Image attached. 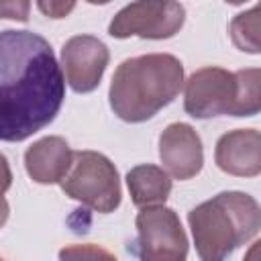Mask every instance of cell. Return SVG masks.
Returning a JSON list of instances; mask_svg holds the SVG:
<instances>
[{
    "mask_svg": "<svg viewBox=\"0 0 261 261\" xmlns=\"http://www.w3.org/2000/svg\"><path fill=\"white\" fill-rule=\"evenodd\" d=\"M110 61L108 47L94 35L69 37L61 47V69L69 88L77 94L94 92Z\"/></svg>",
    "mask_w": 261,
    "mask_h": 261,
    "instance_id": "obj_8",
    "label": "cell"
},
{
    "mask_svg": "<svg viewBox=\"0 0 261 261\" xmlns=\"http://www.w3.org/2000/svg\"><path fill=\"white\" fill-rule=\"evenodd\" d=\"M59 186L65 196L100 214L114 212L122 200L118 169L98 151H75L71 169Z\"/></svg>",
    "mask_w": 261,
    "mask_h": 261,
    "instance_id": "obj_4",
    "label": "cell"
},
{
    "mask_svg": "<svg viewBox=\"0 0 261 261\" xmlns=\"http://www.w3.org/2000/svg\"><path fill=\"white\" fill-rule=\"evenodd\" d=\"M196 253L202 261H224L234 249L261 230L259 202L239 190H228L188 212Z\"/></svg>",
    "mask_w": 261,
    "mask_h": 261,
    "instance_id": "obj_3",
    "label": "cell"
},
{
    "mask_svg": "<svg viewBox=\"0 0 261 261\" xmlns=\"http://www.w3.org/2000/svg\"><path fill=\"white\" fill-rule=\"evenodd\" d=\"M243 261H261V239H257L253 245H249Z\"/></svg>",
    "mask_w": 261,
    "mask_h": 261,
    "instance_id": "obj_17",
    "label": "cell"
},
{
    "mask_svg": "<svg viewBox=\"0 0 261 261\" xmlns=\"http://www.w3.org/2000/svg\"><path fill=\"white\" fill-rule=\"evenodd\" d=\"M234 100L237 77L224 67H200L184 84V110L194 118L232 114Z\"/></svg>",
    "mask_w": 261,
    "mask_h": 261,
    "instance_id": "obj_7",
    "label": "cell"
},
{
    "mask_svg": "<svg viewBox=\"0 0 261 261\" xmlns=\"http://www.w3.org/2000/svg\"><path fill=\"white\" fill-rule=\"evenodd\" d=\"M237 100L230 116H255L261 112V67H245L234 71Z\"/></svg>",
    "mask_w": 261,
    "mask_h": 261,
    "instance_id": "obj_14",
    "label": "cell"
},
{
    "mask_svg": "<svg viewBox=\"0 0 261 261\" xmlns=\"http://www.w3.org/2000/svg\"><path fill=\"white\" fill-rule=\"evenodd\" d=\"M232 45L251 55H261V2L232 16L228 24Z\"/></svg>",
    "mask_w": 261,
    "mask_h": 261,
    "instance_id": "obj_13",
    "label": "cell"
},
{
    "mask_svg": "<svg viewBox=\"0 0 261 261\" xmlns=\"http://www.w3.org/2000/svg\"><path fill=\"white\" fill-rule=\"evenodd\" d=\"M214 161L220 171L237 177L261 173V130L234 128L224 133L214 147Z\"/></svg>",
    "mask_w": 261,
    "mask_h": 261,
    "instance_id": "obj_10",
    "label": "cell"
},
{
    "mask_svg": "<svg viewBox=\"0 0 261 261\" xmlns=\"http://www.w3.org/2000/svg\"><path fill=\"white\" fill-rule=\"evenodd\" d=\"M39 6V10L41 12H45L47 16H51V18H63V16H67V12H71L73 8H75V4L73 2H39L37 4Z\"/></svg>",
    "mask_w": 261,
    "mask_h": 261,
    "instance_id": "obj_16",
    "label": "cell"
},
{
    "mask_svg": "<svg viewBox=\"0 0 261 261\" xmlns=\"http://www.w3.org/2000/svg\"><path fill=\"white\" fill-rule=\"evenodd\" d=\"M65 75L47 39L33 31L0 33V139L20 143L59 114Z\"/></svg>",
    "mask_w": 261,
    "mask_h": 261,
    "instance_id": "obj_1",
    "label": "cell"
},
{
    "mask_svg": "<svg viewBox=\"0 0 261 261\" xmlns=\"http://www.w3.org/2000/svg\"><path fill=\"white\" fill-rule=\"evenodd\" d=\"M184 65L171 53L128 57L112 73L108 102L124 122H145L181 92Z\"/></svg>",
    "mask_w": 261,
    "mask_h": 261,
    "instance_id": "obj_2",
    "label": "cell"
},
{
    "mask_svg": "<svg viewBox=\"0 0 261 261\" xmlns=\"http://www.w3.org/2000/svg\"><path fill=\"white\" fill-rule=\"evenodd\" d=\"M141 261H186L188 237L173 208H141L135 218Z\"/></svg>",
    "mask_w": 261,
    "mask_h": 261,
    "instance_id": "obj_5",
    "label": "cell"
},
{
    "mask_svg": "<svg viewBox=\"0 0 261 261\" xmlns=\"http://www.w3.org/2000/svg\"><path fill=\"white\" fill-rule=\"evenodd\" d=\"M126 188L137 208L165 206V200L171 194V175L159 165L141 163L128 169Z\"/></svg>",
    "mask_w": 261,
    "mask_h": 261,
    "instance_id": "obj_12",
    "label": "cell"
},
{
    "mask_svg": "<svg viewBox=\"0 0 261 261\" xmlns=\"http://www.w3.org/2000/svg\"><path fill=\"white\" fill-rule=\"evenodd\" d=\"M75 151H71L69 143L63 137L49 135L35 141L24 151V169L27 175L41 186L61 184L69 173Z\"/></svg>",
    "mask_w": 261,
    "mask_h": 261,
    "instance_id": "obj_11",
    "label": "cell"
},
{
    "mask_svg": "<svg viewBox=\"0 0 261 261\" xmlns=\"http://www.w3.org/2000/svg\"><path fill=\"white\" fill-rule=\"evenodd\" d=\"M159 159L163 169L179 181L192 179L202 171L204 149L196 128L188 122H171L159 135Z\"/></svg>",
    "mask_w": 261,
    "mask_h": 261,
    "instance_id": "obj_9",
    "label": "cell"
},
{
    "mask_svg": "<svg viewBox=\"0 0 261 261\" xmlns=\"http://www.w3.org/2000/svg\"><path fill=\"white\" fill-rule=\"evenodd\" d=\"M59 261H118L108 249L84 243V245H67L59 251Z\"/></svg>",
    "mask_w": 261,
    "mask_h": 261,
    "instance_id": "obj_15",
    "label": "cell"
},
{
    "mask_svg": "<svg viewBox=\"0 0 261 261\" xmlns=\"http://www.w3.org/2000/svg\"><path fill=\"white\" fill-rule=\"evenodd\" d=\"M186 22V8L179 2H130L120 8L110 24L108 35L114 39H169Z\"/></svg>",
    "mask_w": 261,
    "mask_h": 261,
    "instance_id": "obj_6",
    "label": "cell"
}]
</instances>
